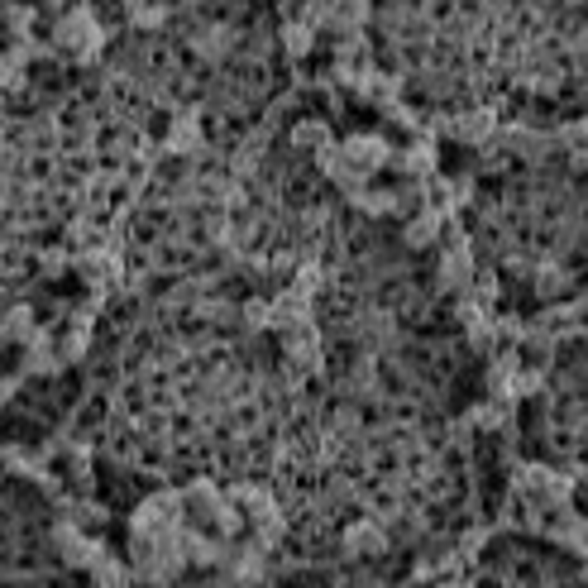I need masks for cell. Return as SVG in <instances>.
Returning <instances> with one entry per match:
<instances>
[{
    "label": "cell",
    "mask_w": 588,
    "mask_h": 588,
    "mask_svg": "<svg viewBox=\"0 0 588 588\" xmlns=\"http://www.w3.org/2000/svg\"><path fill=\"white\" fill-rule=\"evenodd\" d=\"M345 550H349V555H364V560H369V555H383V550H388V536H383V526L354 522L345 531Z\"/></svg>",
    "instance_id": "6da1fadb"
}]
</instances>
